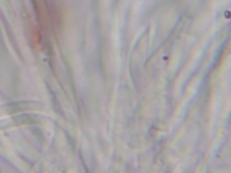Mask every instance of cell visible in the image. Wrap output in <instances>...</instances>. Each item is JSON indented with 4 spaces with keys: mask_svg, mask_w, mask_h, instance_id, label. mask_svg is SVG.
<instances>
[{
    "mask_svg": "<svg viewBox=\"0 0 231 173\" xmlns=\"http://www.w3.org/2000/svg\"><path fill=\"white\" fill-rule=\"evenodd\" d=\"M79 157H80V160L81 161V162L82 163V165H83V166H84V169L86 170V172H88V171H87V167H86V165H85V162L84 161L83 156H82V154H81V152H80V150H79Z\"/></svg>",
    "mask_w": 231,
    "mask_h": 173,
    "instance_id": "1",
    "label": "cell"
}]
</instances>
